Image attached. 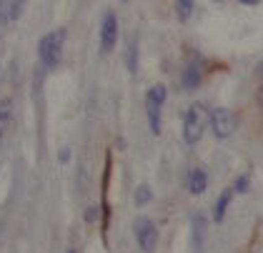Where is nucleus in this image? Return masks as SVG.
Instances as JSON below:
<instances>
[{
    "instance_id": "obj_1",
    "label": "nucleus",
    "mask_w": 263,
    "mask_h": 253,
    "mask_svg": "<svg viewBox=\"0 0 263 253\" xmlns=\"http://www.w3.org/2000/svg\"><path fill=\"white\" fill-rule=\"evenodd\" d=\"M65 28H58V30H50V33H45L38 43V56H41V63L43 68H48V70H53V68H58V63L63 58V43H65Z\"/></svg>"
},
{
    "instance_id": "obj_2",
    "label": "nucleus",
    "mask_w": 263,
    "mask_h": 253,
    "mask_svg": "<svg viewBox=\"0 0 263 253\" xmlns=\"http://www.w3.org/2000/svg\"><path fill=\"white\" fill-rule=\"evenodd\" d=\"M205 125H208V111H205V105L193 103V105L185 111V118H183V140H185L188 146H196V143L201 140Z\"/></svg>"
},
{
    "instance_id": "obj_3",
    "label": "nucleus",
    "mask_w": 263,
    "mask_h": 253,
    "mask_svg": "<svg viewBox=\"0 0 263 253\" xmlns=\"http://www.w3.org/2000/svg\"><path fill=\"white\" fill-rule=\"evenodd\" d=\"M165 85H153L145 93V113H148V125L153 136H161V108L165 103Z\"/></svg>"
},
{
    "instance_id": "obj_4",
    "label": "nucleus",
    "mask_w": 263,
    "mask_h": 253,
    "mask_svg": "<svg viewBox=\"0 0 263 253\" xmlns=\"http://www.w3.org/2000/svg\"><path fill=\"white\" fill-rule=\"evenodd\" d=\"M208 125L213 128V136L216 138H231L238 128V116L228 108H216L211 116H208Z\"/></svg>"
},
{
    "instance_id": "obj_5",
    "label": "nucleus",
    "mask_w": 263,
    "mask_h": 253,
    "mask_svg": "<svg viewBox=\"0 0 263 253\" xmlns=\"http://www.w3.org/2000/svg\"><path fill=\"white\" fill-rule=\"evenodd\" d=\"M133 228H136V241H138L141 251L151 253L156 248V243H158V228H156V223L151 218H138L133 223Z\"/></svg>"
},
{
    "instance_id": "obj_6",
    "label": "nucleus",
    "mask_w": 263,
    "mask_h": 253,
    "mask_svg": "<svg viewBox=\"0 0 263 253\" xmlns=\"http://www.w3.org/2000/svg\"><path fill=\"white\" fill-rule=\"evenodd\" d=\"M116 43H118V18L113 10H108L101 23V53H110Z\"/></svg>"
},
{
    "instance_id": "obj_7",
    "label": "nucleus",
    "mask_w": 263,
    "mask_h": 253,
    "mask_svg": "<svg viewBox=\"0 0 263 253\" xmlns=\"http://www.w3.org/2000/svg\"><path fill=\"white\" fill-rule=\"evenodd\" d=\"M201 80H203V63H201V58H191L188 60V65L183 68L181 83L188 88V91H196V88L201 85Z\"/></svg>"
},
{
    "instance_id": "obj_8",
    "label": "nucleus",
    "mask_w": 263,
    "mask_h": 253,
    "mask_svg": "<svg viewBox=\"0 0 263 253\" xmlns=\"http://www.w3.org/2000/svg\"><path fill=\"white\" fill-rule=\"evenodd\" d=\"M205 188H208V175H205V171L203 168H193L188 173V191L193 195H203Z\"/></svg>"
},
{
    "instance_id": "obj_9",
    "label": "nucleus",
    "mask_w": 263,
    "mask_h": 253,
    "mask_svg": "<svg viewBox=\"0 0 263 253\" xmlns=\"http://www.w3.org/2000/svg\"><path fill=\"white\" fill-rule=\"evenodd\" d=\"M231 198H233V188H228V191H223V193L218 195L216 208H213V221H216V223H221L223 218H226V211H228V206H231Z\"/></svg>"
},
{
    "instance_id": "obj_10",
    "label": "nucleus",
    "mask_w": 263,
    "mask_h": 253,
    "mask_svg": "<svg viewBox=\"0 0 263 253\" xmlns=\"http://www.w3.org/2000/svg\"><path fill=\"white\" fill-rule=\"evenodd\" d=\"M10 118H13V100L3 98L0 100V138L5 136V131L10 128Z\"/></svg>"
},
{
    "instance_id": "obj_11",
    "label": "nucleus",
    "mask_w": 263,
    "mask_h": 253,
    "mask_svg": "<svg viewBox=\"0 0 263 253\" xmlns=\"http://www.w3.org/2000/svg\"><path fill=\"white\" fill-rule=\"evenodd\" d=\"M125 63H128V70L136 76L138 73V43L130 40L128 43V50H125Z\"/></svg>"
},
{
    "instance_id": "obj_12",
    "label": "nucleus",
    "mask_w": 263,
    "mask_h": 253,
    "mask_svg": "<svg viewBox=\"0 0 263 253\" xmlns=\"http://www.w3.org/2000/svg\"><path fill=\"white\" fill-rule=\"evenodd\" d=\"M193 8H196V0H176V15H178V20H185L193 15Z\"/></svg>"
},
{
    "instance_id": "obj_13",
    "label": "nucleus",
    "mask_w": 263,
    "mask_h": 253,
    "mask_svg": "<svg viewBox=\"0 0 263 253\" xmlns=\"http://www.w3.org/2000/svg\"><path fill=\"white\" fill-rule=\"evenodd\" d=\"M23 5H25V0H10V3H8V20H18L21 18Z\"/></svg>"
},
{
    "instance_id": "obj_14",
    "label": "nucleus",
    "mask_w": 263,
    "mask_h": 253,
    "mask_svg": "<svg viewBox=\"0 0 263 253\" xmlns=\"http://www.w3.org/2000/svg\"><path fill=\"white\" fill-rule=\"evenodd\" d=\"M148 201H151V188H148V186H141V188L136 191V203H138V206H145Z\"/></svg>"
},
{
    "instance_id": "obj_15",
    "label": "nucleus",
    "mask_w": 263,
    "mask_h": 253,
    "mask_svg": "<svg viewBox=\"0 0 263 253\" xmlns=\"http://www.w3.org/2000/svg\"><path fill=\"white\" fill-rule=\"evenodd\" d=\"M98 213H101V208H98V206H90V208L85 211V221H88V223L98 221Z\"/></svg>"
},
{
    "instance_id": "obj_16",
    "label": "nucleus",
    "mask_w": 263,
    "mask_h": 253,
    "mask_svg": "<svg viewBox=\"0 0 263 253\" xmlns=\"http://www.w3.org/2000/svg\"><path fill=\"white\" fill-rule=\"evenodd\" d=\"M233 191H241V193H246V191H248V175H241V178L236 180Z\"/></svg>"
},
{
    "instance_id": "obj_17",
    "label": "nucleus",
    "mask_w": 263,
    "mask_h": 253,
    "mask_svg": "<svg viewBox=\"0 0 263 253\" xmlns=\"http://www.w3.org/2000/svg\"><path fill=\"white\" fill-rule=\"evenodd\" d=\"M8 20V0H0V23Z\"/></svg>"
},
{
    "instance_id": "obj_18",
    "label": "nucleus",
    "mask_w": 263,
    "mask_h": 253,
    "mask_svg": "<svg viewBox=\"0 0 263 253\" xmlns=\"http://www.w3.org/2000/svg\"><path fill=\"white\" fill-rule=\"evenodd\" d=\"M68 158H70V151L65 148V151H63V153H61V160H63V163H68Z\"/></svg>"
},
{
    "instance_id": "obj_19",
    "label": "nucleus",
    "mask_w": 263,
    "mask_h": 253,
    "mask_svg": "<svg viewBox=\"0 0 263 253\" xmlns=\"http://www.w3.org/2000/svg\"><path fill=\"white\" fill-rule=\"evenodd\" d=\"M258 103L263 105V83H261V88H258Z\"/></svg>"
},
{
    "instance_id": "obj_20",
    "label": "nucleus",
    "mask_w": 263,
    "mask_h": 253,
    "mask_svg": "<svg viewBox=\"0 0 263 253\" xmlns=\"http://www.w3.org/2000/svg\"><path fill=\"white\" fill-rule=\"evenodd\" d=\"M241 3H246V5H256L258 0H241Z\"/></svg>"
},
{
    "instance_id": "obj_21",
    "label": "nucleus",
    "mask_w": 263,
    "mask_h": 253,
    "mask_svg": "<svg viewBox=\"0 0 263 253\" xmlns=\"http://www.w3.org/2000/svg\"><path fill=\"white\" fill-rule=\"evenodd\" d=\"M258 76H261V78H263V60H261V63H258Z\"/></svg>"
},
{
    "instance_id": "obj_22",
    "label": "nucleus",
    "mask_w": 263,
    "mask_h": 253,
    "mask_svg": "<svg viewBox=\"0 0 263 253\" xmlns=\"http://www.w3.org/2000/svg\"><path fill=\"white\" fill-rule=\"evenodd\" d=\"M216 3H223V0H216Z\"/></svg>"
},
{
    "instance_id": "obj_23",
    "label": "nucleus",
    "mask_w": 263,
    "mask_h": 253,
    "mask_svg": "<svg viewBox=\"0 0 263 253\" xmlns=\"http://www.w3.org/2000/svg\"><path fill=\"white\" fill-rule=\"evenodd\" d=\"M68 253H76V251H68Z\"/></svg>"
}]
</instances>
